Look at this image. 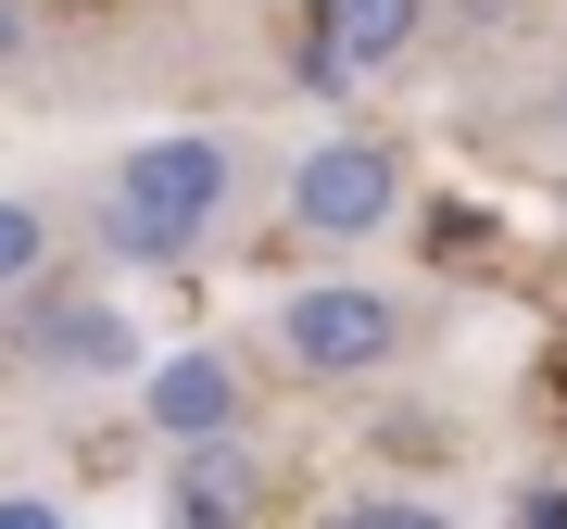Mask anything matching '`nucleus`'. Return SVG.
Listing matches in <instances>:
<instances>
[{
  "label": "nucleus",
  "mask_w": 567,
  "mask_h": 529,
  "mask_svg": "<svg viewBox=\"0 0 567 529\" xmlns=\"http://www.w3.org/2000/svg\"><path fill=\"white\" fill-rule=\"evenodd\" d=\"M328 529H454L442 505H353V517H328Z\"/></svg>",
  "instance_id": "obj_9"
},
{
  "label": "nucleus",
  "mask_w": 567,
  "mask_h": 529,
  "mask_svg": "<svg viewBox=\"0 0 567 529\" xmlns=\"http://www.w3.org/2000/svg\"><path fill=\"white\" fill-rule=\"evenodd\" d=\"M152 428L177 454H240V366L227 353H164L152 366Z\"/></svg>",
  "instance_id": "obj_5"
},
{
  "label": "nucleus",
  "mask_w": 567,
  "mask_h": 529,
  "mask_svg": "<svg viewBox=\"0 0 567 529\" xmlns=\"http://www.w3.org/2000/svg\"><path fill=\"white\" fill-rule=\"evenodd\" d=\"M39 264H51V215L39 203H0V290H25Z\"/></svg>",
  "instance_id": "obj_8"
},
{
  "label": "nucleus",
  "mask_w": 567,
  "mask_h": 529,
  "mask_svg": "<svg viewBox=\"0 0 567 529\" xmlns=\"http://www.w3.org/2000/svg\"><path fill=\"white\" fill-rule=\"evenodd\" d=\"M278 341H290V366H303V378H365V366L404 353V303L365 290V278H316V290H290V303H278Z\"/></svg>",
  "instance_id": "obj_2"
},
{
  "label": "nucleus",
  "mask_w": 567,
  "mask_h": 529,
  "mask_svg": "<svg viewBox=\"0 0 567 529\" xmlns=\"http://www.w3.org/2000/svg\"><path fill=\"white\" fill-rule=\"evenodd\" d=\"M39 366H63V378H114V366H140V315L126 303H39Z\"/></svg>",
  "instance_id": "obj_6"
},
{
  "label": "nucleus",
  "mask_w": 567,
  "mask_h": 529,
  "mask_svg": "<svg viewBox=\"0 0 567 529\" xmlns=\"http://www.w3.org/2000/svg\"><path fill=\"white\" fill-rule=\"evenodd\" d=\"M0 529H63V517L51 505H0Z\"/></svg>",
  "instance_id": "obj_11"
},
{
  "label": "nucleus",
  "mask_w": 567,
  "mask_h": 529,
  "mask_svg": "<svg viewBox=\"0 0 567 529\" xmlns=\"http://www.w3.org/2000/svg\"><path fill=\"white\" fill-rule=\"evenodd\" d=\"M215 215H227V152L189 139V126L140 139V152L102 177V240H114L126 264H177V252H203Z\"/></svg>",
  "instance_id": "obj_1"
},
{
  "label": "nucleus",
  "mask_w": 567,
  "mask_h": 529,
  "mask_svg": "<svg viewBox=\"0 0 567 529\" xmlns=\"http://www.w3.org/2000/svg\"><path fill=\"white\" fill-rule=\"evenodd\" d=\"M416 25H429V0H316V25H303V76H316V89L379 76V63L416 51Z\"/></svg>",
  "instance_id": "obj_4"
},
{
  "label": "nucleus",
  "mask_w": 567,
  "mask_h": 529,
  "mask_svg": "<svg viewBox=\"0 0 567 529\" xmlns=\"http://www.w3.org/2000/svg\"><path fill=\"white\" fill-rule=\"evenodd\" d=\"M252 467L240 454H177V479H164V529H252Z\"/></svg>",
  "instance_id": "obj_7"
},
{
  "label": "nucleus",
  "mask_w": 567,
  "mask_h": 529,
  "mask_svg": "<svg viewBox=\"0 0 567 529\" xmlns=\"http://www.w3.org/2000/svg\"><path fill=\"white\" fill-rule=\"evenodd\" d=\"M391 215H404L391 139H316L303 164H290V227H316V240H379Z\"/></svg>",
  "instance_id": "obj_3"
},
{
  "label": "nucleus",
  "mask_w": 567,
  "mask_h": 529,
  "mask_svg": "<svg viewBox=\"0 0 567 529\" xmlns=\"http://www.w3.org/2000/svg\"><path fill=\"white\" fill-rule=\"evenodd\" d=\"M25 51V0H0V63H13Z\"/></svg>",
  "instance_id": "obj_10"
},
{
  "label": "nucleus",
  "mask_w": 567,
  "mask_h": 529,
  "mask_svg": "<svg viewBox=\"0 0 567 529\" xmlns=\"http://www.w3.org/2000/svg\"><path fill=\"white\" fill-rule=\"evenodd\" d=\"M543 126H555V139H567V76H555V102H543Z\"/></svg>",
  "instance_id": "obj_12"
}]
</instances>
